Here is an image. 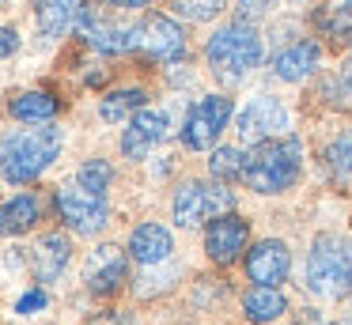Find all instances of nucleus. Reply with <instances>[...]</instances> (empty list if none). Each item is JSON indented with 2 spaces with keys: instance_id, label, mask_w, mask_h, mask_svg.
Here are the masks:
<instances>
[{
  "instance_id": "7c9ffc66",
  "label": "nucleus",
  "mask_w": 352,
  "mask_h": 325,
  "mask_svg": "<svg viewBox=\"0 0 352 325\" xmlns=\"http://www.w3.org/2000/svg\"><path fill=\"white\" fill-rule=\"evenodd\" d=\"M19 49V30L16 27H0V57H12Z\"/></svg>"
},
{
  "instance_id": "4468645a",
  "label": "nucleus",
  "mask_w": 352,
  "mask_h": 325,
  "mask_svg": "<svg viewBox=\"0 0 352 325\" xmlns=\"http://www.w3.org/2000/svg\"><path fill=\"white\" fill-rule=\"evenodd\" d=\"M80 34L91 49L99 53H125V49H137V27H122V23H107L99 12L84 8L80 12Z\"/></svg>"
},
{
  "instance_id": "f03ea898",
  "label": "nucleus",
  "mask_w": 352,
  "mask_h": 325,
  "mask_svg": "<svg viewBox=\"0 0 352 325\" xmlns=\"http://www.w3.org/2000/svg\"><path fill=\"white\" fill-rule=\"evenodd\" d=\"M303 284L318 299H341L352 291V238L349 234H318L307 249V269Z\"/></svg>"
},
{
  "instance_id": "f257e3e1",
  "label": "nucleus",
  "mask_w": 352,
  "mask_h": 325,
  "mask_svg": "<svg viewBox=\"0 0 352 325\" xmlns=\"http://www.w3.org/2000/svg\"><path fill=\"white\" fill-rule=\"evenodd\" d=\"M61 148H65V136L57 125L12 128L8 136H0V174L12 186H31L34 178H42L54 166Z\"/></svg>"
},
{
  "instance_id": "a878e982",
  "label": "nucleus",
  "mask_w": 352,
  "mask_h": 325,
  "mask_svg": "<svg viewBox=\"0 0 352 325\" xmlns=\"http://www.w3.org/2000/svg\"><path fill=\"white\" fill-rule=\"evenodd\" d=\"M322 98L337 110H352V57L322 80Z\"/></svg>"
},
{
  "instance_id": "bb28decb",
  "label": "nucleus",
  "mask_w": 352,
  "mask_h": 325,
  "mask_svg": "<svg viewBox=\"0 0 352 325\" xmlns=\"http://www.w3.org/2000/svg\"><path fill=\"white\" fill-rule=\"evenodd\" d=\"M110 181H114V166H110L107 159H87L76 170V186L87 189V193H95V197H107Z\"/></svg>"
},
{
  "instance_id": "2eb2a0df",
  "label": "nucleus",
  "mask_w": 352,
  "mask_h": 325,
  "mask_svg": "<svg viewBox=\"0 0 352 325\" xmlns=\"http://www.w3.org/2000/svg\"><path fill=\"white\" fill-rule=\"evenodd\" d=\"M318 60H322V45L314 42V38H303V42L284 45V49L273 57V76L284 80V83H299L318 68Z\"/></svg>"
},
{
  "instance_id": "f3484780",
  "label": "nucleus",
  "mask_w": 352,
  "mask_h": 325,
  "mask_svg": "<svg viewBox=\"0 0 352 325\" xmlns=\"http://www.w3.org/2000/svg\"><path fill=\"white\" fill-rule=\"evenodd\" d=\"M69 257H72V242H69V234H61V231L42 234L38 246H34V257H31L34 276H38L42 284L57 280V276L65 272V265H69Z\"/></svg>"
},
{
  "instance_id": "7ed1b4c3",
  "label": "nucleus",
  "mask_w": 352,
  "mask_h": 325,
  "mask_svg": "<svg viewBox=\"0 0 352 325\" xmlns=\"http://www.w3.org/2000/svg\"><path fill=\"white\" fill-rule=\"evenodd\" d=\"M299 174H303V140L299 136H280V140L250 148L243 181L254 193H284L299 181Z\"/></svg>"
},
{
  "instance_id": "f8f14e48",
  "label": "nucleus",
  "mask_w": 352,
  "mask_h": 325,
  "mask_svg": "<svg viewBox=\"0 0 352 325\" xmlns=\"http://www.w3.org/2000/svg\"><path fill=\"white\" fill-rule=\"evenodd\" d=\"M246 242H250V223H246L243 216H235V212H228V216L212 219V223L205 227V254H208V261H216V265L239 261Z\"/></svg>"
},
{
  "instance_id": "dca6fc26",
  "label": "nucleus",
  "mask_w": 352,
  "mask_h": 325,
  "mask_svg": "<svg viewBox=\"0 0 352 325\" xmlns=\"http://www.w3.org/2000/svg\"><path fill=\"white\" fill-rule=\"evenodd\" d=\"M170 249H175V238H170V231L163 223H155V219H148V223H140L137 231L129 234V257L137 265H160L170 257Z\"/></svg>"
},
{
  "instance_id": "9d476101",
  "label": "nucleus",
  "mask_w": 352,
  "mask_h": 325,
  "mask_svg": "<svg viewBox=\"0 0 352 325\" xmlns=\"http://www.w3.org/2000/svg\"><path fill=\"white\" fill-rule=\"evenodd\" d=\"M129 280V249L122 246H95L84 265V287L91 295H114Z\"/></svg>"
},
{
  "instance_id": "473e14b6",
  "label": "nucleus",
  "mask_w": 352,
  "mask_h": 325,
  "mask_svg": "<svg viewBox=\"0 0 352 325\" xmlns=\"http://www.w3.org/2000/svg\"><path fill=\"white\" fill-rule=\"evenodd\" d=\"M114 8H148L152 0H110Z\"/></svg>"
},
{
  "instance_id": "423d86ee",
  "label": "nucleus",
  "mask_w": 352,
  "mask_h": 325,
  "mask_svg": "<svg viewBox=\"0 0 352 325\" xmlns=\"http://www.w3.org/2000/svg\"><path fill=\"white\" fill-rule=\"evenodd\" d=\"M231 113H235V102H231L228 95L197 98V102L190 106V113H186V121H182V144L190 151H208L220 140L223 128H228Z\"/></svg>"
},
{
  "instance_id": "2f4dec72",
  "label": "nucleus",
  "mask_w": 352,
  "mask_h": 325,
  "mask_svg": "<svg viewBox=\"0 0 352 325\" xmlns=\"http://www.w3.org/2000/svg\"><path fill=\"white\" fill-rule=\"evenodd\" d=\"M87 325H133V317L122 314V310H107V314H95Z\"/></svg>"
},
{
  "instance_id": "72a5a7b5",
  "label": "nucleus",
  "mask_w": 352,
  "mask_h": 325,
  "mask_svg": "<svg viewBox=\"0 0 352 325\" xmlns=\"http://www.w3.org/2000/svg\"><path fill=\"white\" fill-rule=\"evenodd\" d=\"M329 325H352V322H329Z\"/></svg>"
},
{
  "instance_id": "b1692460",
  "label": "nucleus",
  "mask_w": 352,
  "mask_h": 325,
  "mask_svg": "<svg viewBox=\"0 0 352 325\" xmlns=\"http://www.w3.org/2000/svg\"><path fill=\"white\" fill-rule=\"evenodd\" d=\"M314 27L326 38H333V42L352 38V0H326L318 8V15H314Z\"/></svg>"
},
{
  "instance_id": "c85d7f7f",
  "label": "nucleus",
  "mask_w": 352,
  "mask_h": 325,
  "mask_svg": "<svg viewBox=\"0 0 352 325\" xmlns=\"http://www.w3.org/2000/svg\"><path fill=\"white\" fill-rule=\"evenodd\" d=\"M46 302H50L46 287H31V291H23V295H19V302H16V314L31 317V314H38V310H46Z\"/></svg>"
},
{
  "instance_id": "1a4fd4ad",
  "label": "nucleus",
  "mask_w": 352,
  "mask_h": 325,
  "mask_svg": "<svg viewBox=\"0 0 352 325\" xmlns=\"http://www.w3.org/2000/svg\"><path fill=\"white\" fill-rule=\"evenodd\" d=\"M137 49L155 65H175L186 57V30L170 15H148L137 23Z\"/></svg>"
},
{
  "instance_id": "6ab92c4d",
  "label": "nucleus",
  "mask_w": 352,
  "mask_h": 325,
  "mask_svg": "<svg viewBox=\"0 0 352 325\" xmlns=\"http://www.w3.org/2000/svg\"><path fill=\"white\" fill-rule=\"evenodd\" d=\"M288 314V299H284L280 287H258L254 284L250 291L243 295V317L254 325H269L276 317Z\"/></svg>"
},
{
  "instance_id": "c756f323",
  "label": "nucleus",
  "mask_w": 352,
  "mask_h": 325,
  "mask_svg": "<svg viewBox=\"0 0 352 325\" xmlns=\"http://www.w3.org/2000/svg\"><path fill=\"white\" fill-rule=\"evenodd\" d=\"M273 8V0H239V23H254Z\"/></svg>"
},
{
  "instance_id": "6e6552de",
  "label": "nucleus",
  "mask_w": 352,
  "mask_h": 325,
  "mask_svg": "<svg viewBox=\"0 0 352 325\" xmlns=\"http://www.w3.org/2000/svg\"><path fill=\"white\" fill-rule=\"evenodd\" d=\"M54 204H57V216L61 223L69 227L72 234H99L110 219V208H107V197H95L87 189H80L76 181L72 186H61L54 193Z\"/></svg>"
},
{
  "instance_id": "20e7f679",
  "label": "nucleus",
  "mask_w": 352,
  "mask_h": 325,
  "mask_svg": "<svg viewBox=\"0 0 352 325\" xmlns=\"http://www.w3.org/2000/svg\"><path fill=\"white\" fill-rule=\"evenodd\" d=\"M205 60L220 83H243L261 65V38L250 23H228L205 42Z\"/></svg>"
},
{
  "instance_id": "a211bd4d",
  "label": "nucleus",
  "mask_w": 352,
  "mask_h": 325,
  "mask_svg": "<svg viewBox=\"0 0 352 325\" xmlns=\"http://www.w3.org/2000/svg\"><path fill=\"white\" fill-rule=\"evenodd\" d=\"M80 12H84V0H38L34 4V19H38V30L46 38L69 34L80 23Z\"/></svg>"
},
{
  "instance_id": "9b49d317",
  "label": "nucleus",
  "mask_w": 352,
  "mask_h": 325,
  "mask_svg": "<svg viewBox=\"0 0 352 325\" xmlns=\"http://www.w3.org/2000/svg\"><path fill=\"white\" fill-rule=\"evenodd\" d=\"M292 272V249L280 238H261L246 249V276L258 287H280Z\"/></svg>"
},
{
  "instance_id": "39448f33",
  "label": "nucleus",
  "mask_w": 352,
  "mask_h": 325,
  "mask_svg": "<svg viewBox=\"0 0 352 325\" xmlns=\"http://www.w3.org/2000/svg\"><path fill=\"white\" fill-rule=\"evenodd\" d=\"M231 208H235V193L220 181H182L175 189V201H170L175 223L186 227V231L212 223V219L228 216Z\"/></svg>"
},
{
  "instance_id": "aec40b11",
  "label": "nucleus",
  "mask_w": 352,
  "mask_h": 325,
  "mask_svg": "<svg viewBox=\"0 0 352 325\" xmlns=\"http://www.w3.org/2000/svg\"><path fill=\"white\" fill-rule=\"evenodd\" d=\"M42 219V201L34 193H19L0 204V234H27Z\"/></svg>"
},
{
  "instance_id": "4be33fe9",
  "label": "nucleus",
  "mask_w": 352,
  "mask_h": 325,
  "mask_svg": "<svg viewBox=\"0 0 352 325\" xmlns=\"http://www.w3.org/2000/svg\"><path fill=\"white\" fill-rule=\"evenodd\" d=\"M322 159H326V174L333 178V186L352 189V128L337 133L333 140L326 144Z\"/></svg>"
},
{
  "instance_id": "cd10ccee",
  "label": "nucleus",
  "mask_w": 352,
  "mask_h": 325,
  "mask_svg": "<svg viewBox=\"0 0 352 325\" xmlns=\"http://www.w3.org/2000/svg\"><path fill=\"white\" fill-rule=\"evenodd\" d=\"M175 15H182V19H190V23H205V19H212V15H220V8H223V0H175Z\"/></svg>"
},
{
  "instance_id": "5701e85b",
  "label": "nucleus",
  "mask_w": 352,
  "mask_h": 325,
  "mask_svg": "<svg viewBox=\"0 0 352 325\" xmlns=\"http://www.w3.org/2000/svg\"><path fill=\"white\" fill-rule=\"evenodd\" d=\"M144 102H148V95L140 87H118L99 102V117L107 121V125H118V121H125V117L144 110Z\"/></svg>"
},
{
  "instance_id": "0eeeda50",
  "label": "nucleus",
  "mask_w": 352,
  "mask_h": 325,
  "mask_svg": "<svg viewBox=\"0 0 352 325\" xmlns=\"http://www.w3.org/2000/svg\"><path fill=\"white\" fill-rule=\"evenodd\" d=\"M235 133H239V140L250 144V148L280 140V136H288V110H284L280 98L258 95L235 113Z\"/></svg>"
},
{
  "instance_id": "ddd939ff",
  "label": "nucleus",
  "mask_w": 352,
  "mask_h": 325,
  "mask_svg": "<svg viewBox=\"0 0 352 325\" xmlns=\"http://www.w3.org/2000/svg\"><path fill=\"white\" fill-rule=\"evenodd\" d=\"M170 128L167 110H155V106H144L140 113H133L129 125L122 133V155L125 159H144L152 148H160L163 136Z\"/></svg>"
},
{
  "instance_id": "412c9836",
  "label": "nucleus",
  "mask_w": 352,
  "mask_h": 325,
  "mask_svg": "<svg viewBox=\"0 0 352 325\" xmlns=\"http://www.w3.org/2000/svg\"><path fill=\"white\" fill-rule=\"evenodd\" d=\"M8 110H12L16 121H27V125H54L61 102H57L50 91H19V95L12 98Z\"/></svg>"
},
{
  "instance_id": "393cba45",
  "label": "nucleus",
  "mask_w": 352,
  "mask_h": 325,
  "mask_svg": "<svg viewBox=\"0 0 352 325\" xmlns=\"http://www.w3.org/2000/svg\"><path fill=\"white\" fill-rule=\"evenodd\" d=\"M208 174H212V181H220V186H228V181H243V174H246V155H243L239 148H212Z\"/></svg>"
},
{
  "instance_id": "f704fd0d",
  "label": "nucleus",
  "mask_w": 352,
  "mask_h": 325,
  "mask_svg": "<svg viewBox=\"0 0 352 325\" xmlns=\"http://www.w3.org/2000/svg\"><path fill=\"white\" fill-rule=\"evenodd\" d=\"M349 295H352V291H349Z\"/></svg>"
}]
</instances>
